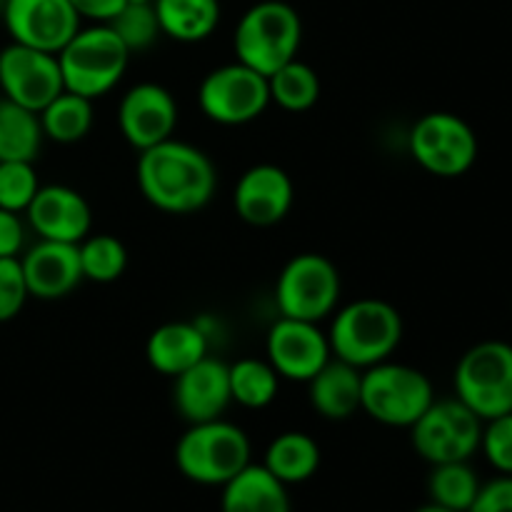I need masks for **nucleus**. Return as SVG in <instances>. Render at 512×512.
<instances>
[{"instance_id": "obj_19", "label": "nucleus", "mask_w": 512, "mask_h": 512, "mask_svg": "<svg viewBox=\"0 0 512 512\" xmlns=\"http://www.w3.org/2000/svg\"><path fill=\"white\" fill-rule=\"evenodd\" d=\"M20 265H23L25 285H28L30 298H68V295L83 283L78 245L73 243L38 240V243L20 258Z\"/></svg>"}, {"instance_id": "obj_12", "label": "nucleus", "mask_w": 512, "mask_h": 512, "mask_svg": "<svg viewBox=\"0 0 512 512\" xmlns=\"http://www.w3.org/2000/svg\"><path fill=\"white\" fill-rule=\"evenodd\" d=\"M0 90L20 108L40 113L65 90L58 55L20 43L0 48Z\"/></svg>"}, {"instance_id": "obj_6", "label": "nucleus", "mask_w": 512, "mask_h": 512, "mask_svg": "<svg viewBox=\"0 0 512 512\" xmlns=\"http://www.w3.org/2000/svg\"><path fill=\"white\" fill-rule=\"evenodd\" d=\"M435 390L423 370L383 360L363 370L360 410L388 428H413L415 420L433 405Z\"/></svg>"}, {"instance_id": "obj_36", "label": "nucleus", "mask_w": 512, "mask_h": 512, "mask_svg": "<svg viewBox=\"0 0 512 512\" xmlns=\"http://www.w3.org/2000/svg\"><path fill=\"white\" fill-rule=\"evenodd\" d=\"M25 245V223L20 213L0 208V258H20Z\"/></svg>"}, {"instance_id": "obj_21", "label": "nucleus", "mask_w": 512, "mask_h": 512, "mask_svg": "<svg viewBox=\"0 0 512 512\" xmlns=\"http://www.w3.org/2000/svg\"><path fill=\"white\" fill-rule=\"evenodd\" d=\"M308 400L315 413L325 420L353 418L360 410V388H363V370L330 358L313 378L308 380Z\"/></svg>"}, {"instance_id": "obj_32", "label": "nucleus", "mask_w": 512, "mask_h": 512, "mask_svg": "<svg viewBox=\"0 0 512 512\" xmlns=\"http://www.w3.org/2000/svg\"><path fill=\"white\" fill-rule=\"evenodd\" d=\"M38 190L40 180L30 160L0 163V208L10 213H25Z\"/></svg>"}, {"instance_id": "obj_9", "label": "nucleus", "mask_w": 512, "mask_h": 512, "mask_svg": "<svg viewBox=\"0 0 512 512\" xmlns=\"http://www.w3.org/2000/svg\"><path fill=\"white\" fill-rule=\"evenodd\" d=\"M415 163L435 178H460L478 160V135L473 125L448 110L425 113L408 133Z\"/></svg>"}, {"instance_id": "obj_40", "label": "nucleus", "mask_w": 512, "mask_h": 512, "mask_svg": "<svg viewBox=\"0 0 512 512\" xmlns=\"http://www.w3.org/2000/svg\"><path fill=\"white\" fill-rule=\"evenodd\" d=\"M140 3H148V0H140Z\"/></svg>"}, {"instance_id": "obj_39", "label": "nucleus", "mask_w": 512, "mask_h": 512, "mask_svg": "<svg viewBox=\"0 0 512 512\" xmlns=\"http://www.w3.org/2000/svg\"><path fill=\"white\" fill-rule=\"evenodd\" d=\"M3 8H5V0H0V15H3Z\"/></svg>"}, {"instance_id": "obj_15", "label": "nucleus", "mask_w": 512, "mask_h": 512, "mask_svg": "<svg viewBox=\"0 0 512 512\" xmlns=\"http://www.w3.org/2000/svg\"><path fill=\"white\" fill-rule=\"evenodd\" d=\"M178 103L160 83H138L118 105V128L130 148L148 150L173 138L178 128Z\"/></svg>"}, {"instance_id": "obj_30", "label": "nucleus", "mask_w": 512, "mask_h": 512, "mask_svg": "<svg viewBox=\"0 0 512 512\" xmlns=\"http://www.w3.org/2000/svg\"><path fill=\"white\" fill-rule=\"evenodd\" d=\"M78 258L83 280L98 285L115 283L128 268V250L123 240L108 233H90L88 238L80 240Z\"/></svg>"}, {"instance_id": "obj_29", "label": "nucleus", "mask_w": 512, "mask_h": 512, "mask_svg": "<svg viewBox=\"0 0 512 512\" xmlns=\"http://www.w3.org/2000/svg\"><path fill=\"white\" fill-rule=\"evenodd\" d=\"M480 485L483 483H480L478 473L470 468V460L433 465L428 478L430 503L453 512H468Z\"/></svg>"}, {"instance_id": "obj_35", "label": "nucleus", "mask_w": 512, "mask_h": 512, "mask_svg": "<svg viewBox=\"0 0 512 512\" xmlns=\"http://www.w3.org/2000/svg\"><path fill=\"white\" fill-rule=\"evenodd\" d=\"M468 512H512V475H498L480 485Z\"/></svg>"}, {"instance_id": "obj_20", "label": "nucleus", "mask_w": 512, "mask_h": 512, "mask_svg": "<svg viewBox=\"0 0 512 512\" xmlns=\"http://www.w3.org/2000/svg\"><path fill=\"white\" fill-rule=\"evenodd\" d=\"M205 355H208V335L200 325L185 323V320L163 323L150 333L145 343L148 365L155 373L168 375V378L185 373Z\"/></svg>"}, {"instance_id": "obj_38", "label": "nucleus", "mask_w": 512, "mask_h": 512, "mask_svg": "<svg viewBox=\"0 0 512 512\" xmlns=\"http://www.w3.org/2000/svg\"><path fill=\"white\" fill-rule=\"evenodd\" d=\"M415 512H453V510H445V508H440V505L428 503V505H423V508H418Z\"/></svg>"}, {"instance_id": "obj_16", "label": "nucleus", "mask_w": 512, "mask_h": 512, "mask_svg": "<svg viewBox=\"0 0 512 512\" xmlns=\"http://www.w3.org/2000/svg\"><path fill=\"white\" fill-rule=\"evenodd\" d=\"M295 203L293 178L280 165L258 163L240 175L233 193L235 213L253 228H273Z\"/></svg>"}, {"instance_id": "obj_26", "label": "nucleus", "mask_w": 512, "mask_h": 512, "mask_svg": "<svg viewBox=\"0 0 512 512\" xmlns=\"http://www.w3.org/2000/svg\"><path fill=\"white\" fill-rule=\"evenodd\" d=\"M43 140L38 113L20 108L8 98H0V163L3 160L35 163Z\"/></svg>"}, {"instance_id": "obj_27", "label": "nucleus", "mask_w": 512, "mask_h": 512, "mask_svg": "<svg viewBox=\"0 0 512 512\" xmlns=\"http://www.w3.org/2000/svg\"><path fill=\"white\" fill-rule=\"evenodd\" d=\"M230 378V398L233 403L243 405L248 410H263L275 403L280 390V375L275 373L268 360L260 358H240L228 365Z\"/></svg>"}, {"instance_id": "obj_7", "label": "nucleus", "mask_w": 512, "mask_h": 512, "mask_svg": "<svg viewBox=\"0 0 512 512\" xmlns=\"http://www.w3.org/2000/svg\"><path fill=\"white\" fill-rule=\"evenodd\" d=\"M455 398L480 420L512 413V345L485 340L465 350L455 365Z\"/></svg>"}, {"instance_id": "obj_4", "label": "nucleus", "mask_w": 512, "mask_h": 512, "mask_svg": "<svg viewBox=\"0 0 512 512\" xmlns=\"http://www.w3.org/2000/svg\"><path fill=\"white\" fill-rule=\"evenodd\" d=\"M250 463L248 435L223 418L188 425L175 443V468L195 485L223 488Z\"/></svg>"}, {"instance_id": "obj_17", "label": "nucleus", "mask_w": 512, "mask_h": 512, "mask_svg": "<svg viewBox=\"0 0 512 512\" xmlns=\"http://www.w3.org/2000/svg\"><path fill=\"white\" fill-rule=\"evenodd\" d=\"M25 218L40 240L78 245L93 233L90 203L70 185H40Z\"/></svg>"}, {"instance_id": "obj_5", "label": "nucleus", "mask_w": 512, "mask_h": 512, "mask_svg": "<svg viewBox=\"0 0 512 512\" xmlns=\"http://www.w3.org/2000/svg\"><path fill=\"white\" fill-rule=\"evenodd\" d=\"M130 63V50L108 23L80 25L78 33L60 48L58 65L65 90L98 100L123 80Z\"/></svg>"}, {"instance_id": "obj_1", "label": "nucleus", "mask_w": 512, "mask_h": 512, "mask_svg": "<svg viewBox=\"0 0 512 512\" xmlns=\"http://www.w3.org/2000/svg\"><path fill=\"white\" fill-rule=\"evenodd\" d=\"M140 195L160 213H198L213 200L218 170L208 153L178 138L140 150L135 165Z\"/></svg>"}, {"instance_id": "obj_14", "label": "nucleus", "mask_w": 512, "mask_h": 512, "mask_svg": "<svg viewBox=\"0 0 512 512\" xmlns=\"http://www.w3.org/2000/svg\"><path fill=\"white\" fill-rule=\"evenodd\" d=\"M0 18L13 43L53 55L83 25L70 0H5Z\"/></svg>"}, {"instance_id": "obj_11", "label": "nucleus", "mask_w": 512, "mask_h": 512, "mask_svg": "<svg viewBox=\"0 0 512 512\" xmlns=\"http://www.w3.org/2000/svg\"><path fill=\"white\" fill-rule=\"evenodd\" d=\"M198 105L210 123L225 128L248 125L268 110V78L240 60L225 63L203 78L198 88Z\"/></svg>"}, {"instance_id": "obj_24", "label": "nucleus", "mask_w": 512, "mask_h": 512, "mask_svg": "<svg viewBox=\"0 0 512 512\" xmlns=\"http://www.w3.org/2000/svg\"><path fill=\"white\" fill-rule=\"evenodd\" d=\"M263 465L283 485H300L318 473L320 445L303 430H288L270 440Z\"/></svg>"}, {"instance_id": "obj_37", "label": "nucleus", "mask_w": 512, "mask_h": 512, "mask_svg": "<svg viewBox=\"0 0 512 512\" xmlns=\"http://www.w3.org/2000/svg\"><path fill=\"white\" fill-rule=\"evenodd\" d=\"M125 3L128 0H70L80 20H90V23H110Z\"/></svg>"}, {"instance_id": "obj_25", "label": "nucleus", "mask_w": 512, "mask_h": 512, "mask_svg": "<svg viewBox=\"0 0 512 512\" xmlns=\"http://www.w3.org/2000/svg\"><path fill=\"white\" fill-rule=\"evenodd\" d=\"M38 120L40 128H43V138L60 145L80 143V140L93 130V100L70 93V90H63L58 98L50 100V103L40 110Z\"/></svg>"}, {"instance_id": "obj_13", "label": "nucleus", "mask_w": 512, "mask_h": 512, "mask_svg": "<svg viewBox=\"0 0 512 512\" xmlns=\"http://www.w3.org/2000/svg\"><path fill=\"white\" fill-rule=\"evenodd\" d=\"M333 358L328 333L310 320L283 318L280 315L265 338V360L275 368L280 380L308 383L328 360Z\"/></svg>"}, {"instance_id": "obj_23", "label": "nucleus", "mask_w": 512, "mask_h": 512, "mask_svg": "<svg viewBox=\"0 0 512 512\" xmlns=\"http://www.w3.org/2000/svg\"><path fill=\"white\" fill-rule=\"evenodd\" d=\"M160 33L178 43H203L220 25V0H153Z\"/></svg>"}, {"instance_id": "obj_8", "label": "nucleus", "mask_w": 512, "mask_h": 512, "mask_svg": "<svg viewBox=\"0 0 512 512\" xmlns=\"http://www.w3.org/2000/svg\"><path fill=\"white\" fill-rule=\"evenodd\" d=\"M340 293L338 268L320 253L293 255L275 280V305L283 318L320 323L338 310Z\"/></svg>"}, {"instance_id": "obj_2", "label": "nucleus", "mask_w": 512, "mask_h": 512, "mask_svg": "<svg viewBox=\"0 0 512 512\" xmlns=\"http://www.w3.org/2000/svg\"><path fill=\"white\" fill-rule=\"evenodd\" d=\"M400 340L403 315L380 298H360L338 308L328 330L333 358L360 370L390 360Z\"/></svg>"}, {"instance_id": "obj_18", "label": "nucleus", "mask_w": 512, "mask_h": 512, "mask_svg": "<svg viewBox=\"0 0 512 512\" xmlns=\"http://www.w3.org/2000/svg\"><path fill=\"white\" fill-rule=\"evenodd\" d=\"M173 380V405L188 425L223 418L228 405L233 403L228 365L213 355H205Z\"/></svg>"}, {"instance_id": "obj_34", "label": "nucleus", "mask_w": 512, "mask_h": 512, "mask_svg": "<svg viewBox=\"0 0 512 512\" xmlns=\"http://www.w3.org/2000/svg\"><path fill=\"white\" fill-rule=\"evenodd\" d=\"M28 298L20 258H0V323L18 318Z\"/></svg>"}, {"instance_id": "obj_33", "label": "nucleus", "mask_w": 512, "mask_h": 512, "mask_svg": "<svg viewBox=\"0 0 512 512\" xmlns=\"http://www.w3.org/2000/svg\"><path fill=\"white\" fill-rule=\"evenodd\" d=\"M480 450L500 475H512V413L485 420Z\"/></svg>"}, {"instance_id": "obj_3", "label": "nucleus", "mask_w": 512, "mask_h": 512, "mask_svg": "<svg viewBox=\"0 0 512 512\" xmlns=\"http://www.w3.org/2000/svg\"><path fill=\"white\" fill-rule=\"evenodd\" d=\"M303 45V20L298 10L285 0H260L250 5L235 25V60L273 75L280 65L298 58Z\"/></svg>"}, {"instance_id": "obj_31", "label": "nucleus", "mask_w": 512, "mask_h": 512, "mask_svg": "<svg viewBox=\"0 0 512 512\" xmlns=\"http://www.w3.org/2000/svg\"><path fill=\"white\" fill-rule=\"evenodd\" d=\"M108 25L115 30V35L123 40V45L130 50V55L153 48V45L158 43L160 35H163L160 33V23L158 15H155L153 0H148V3L128 0Z\"/></svg>"}, {"instance_id": "obj_22", "label": "nucleus", "mask_w": 512, "mask_h": 512, "mask_svg": "<svg viewBox=\"0 0 512 512\" xmlns=\"http://www.w3.org/2000/svg\"><path fill=\"white\" fill-rule=\"evenodd\" d=\"M220 512H290L288 485L265 470L263 463H250L223 485Z\"/></svg>"}, {"instance_id": "obj_10", "label": "nucleus", "mask_w": 512, "mask_h": 512, "mask_svg": "<svg viewBox=\"0 0 512 512\" xmlns=\"http://www.w3.org/2000/svg\"><path fill=\"white\" fill-rule=\"evenodd\" d=\"M483 420L458 398L433 400L410 428L415 453L430 465L470 460L480 450Z\"/></svg>"}, {"instance_id": "obj_28", "label": "nucleus", "mask_w": 512, "mask_h": 512, "mask_svg": "<svg viewBox=\"0 0 512 512\" xmlns=\"http://www.w3.org/2000/svg\"><path fill=\"white\" fill-rule=\"evenodd\" d=\"M270 103L288 113H305L320 100V75L303 60H290L268 75Z\"/></svg>"}]
</instances>
